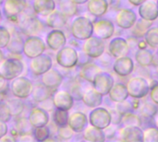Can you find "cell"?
<instances>
[{"label":"cell","instance_id":"18","mask_svg":"<svg viewBox=\"0 0 158 142\" xmlns=\"http://www.w3.org/2000/svg\"><path fill=\"white\" fill-rule=\"evenodd\" d=\"M108 49H109L110 55L113 57L118 58L121 56L128 55L130 52V45L126 39L122 37H117V38H114L109 43Z\"/></svg>","mask_w":158,"mask_h":142},{"label":"cell","instance_id":"23","mask_svg":"<svg viewBox=\"0 0 158 142\" xmlns=\"http://www.w3.org/2000/svg\"><path fill=\"white\" fill-rule=\"evenodd\" d=\"M143 131L140 127L127 126L119 130V137L124 141H143Z\"/></svg>","mask_w":158,"mask_h":142},{"label":"cell","instance_id":"50","mask_svg":"<svg viewBox=\"0 0 158 142\" xmlns=\"http://www.w3.org/2000/svg\"><path fill=\"white\" fill-rule=\"evenodd\" d=\"M151 99L152 101L158 105V83H156L152 88H151Z\"/></svg>","mask_w":158,"mask_h":142},{"label":"cell","instance_id":"44","mask_svg":"<svg viewBox=\"0 0 158 142\" xmlns=\"http://www.w3.org/2000/svg\"><path fill=\"white\" fill-rule=\"evenodd\" d=\"M74 133L75 132L71 129V128L69 125L64 126V127H60L57 129V136L61 140H70L74 136Z\"/></svg>","mask_w":158,"mask_h":142},{"label":"cell","instance_id":"3","mask_svg":"<svg viewBox=\"0 0 158 142\" xmlns=\"http://www.w3.org/2000/svg\"><path fill=\"white\" fill-rule=\"evenodd\" d=\"M24 71L23 62L15 57L4 59L0 63V73L6 78V80H12L19 77Z\"/></svg>","mask_w":158,"mask_h":142},{"label":"cell","instance_id":"17","mask_svg":"<svg viewBox=\"0 0 158 142\" xmlns=\"http://www.w3.org/2000/svg\"><path fill=\"white\" fill-rule=\"evenodd\" d=\"M114 32L115 26L108 19H99L94 23V34L102 40L111 38Z\"/></svg>","mask_w":158,"mask_h":142},{"label":"cell","instance_id":"37","mask_svg":"<svg viewBox=\"0 0 158 142\" xmlns=\"http://www.w3.org/2000/svg\"><path fill=\"white\" fill-rule=\"evenodd\" d=\"M69 111H66V110L56 108L53 114V121L57 128L67 126L69 123Z\"/></svg>","mask_w":158,"mask_h":142},{"label":"cell","instance_id":"7","mask_svg":"<svg viewBox=\"0 0 158 142\" xmlns=\"http://www.w3.org/2000/svg\"><path fill=\"white\" fill-rule=\"evenodd\" d=\"M27 8V0H6L3 4L4 16L13 23H19V16Z\"/></svg>","mask_w":158,"mask_h":142},{"label":"cell","instance_id":"53","mask_svg":"<svg viewBox=\"0 0 158 142\" xmlns=\"http://www.w3.org/2000/svg\"><path fill=\"white\" fill-rule=\"evenodd\" d=\"M104 132H105V135H106V138H112L115 136V133H116V130L113 127H110V125L106 128L105 129H103Z\"/></svg>","mask_w":158,"mask_h":142},{"label":"cell","instance_id":"2","mask_svg":"<svg viewBox=\"0 0 158 142\" xmlns=\"http://www.w3.org/2000/svg\"><path fill=\"white\" fill-rule=\"evenodd\" d=\"M21 16L19 17V25L20 31L28 36L37 35L40 33L44 29V24L40 20L38 17L35 15H25L24 12L20 14Z\"/></svg>","mask_w":158,"mask_h":142},{"label":"cell","instance_id":"48","mask_svg":"<svg viewBox=\"0 0 158 142\" xmlns=\"http://www.w3.org/2000/svg\"><path fill=\"white\" fill-rule=\"evenodd\" d=\"M132 108L131 106V103H128L127 100L124 101V102H121V103H117V105H116V110L120 114V115H124L128 112H131V109Z\"/></svg>","mask_w":158,"mask_h":142},{"label":"cell","instance_id":"60","mask_svg":"<svg viewBox=\"0 0 158 142\" xmlns=\"http://www.w3.org/2000/svg\"><path fill=\"white\" fill-rule=\"evenodd\" d=\"M156 128H158V115H156Z\"/></svg>","mask_w":158,"mask_h":142},{"label":"cell","instance_id":"31","mask_svg":"<svg viewBox=\"0 0 158 142\" xmlns=\"http://www.w3.org/2000/svg\"><path fill=\"white\" fill-rule=\"evenodd\" d=\"M83 138L85 140L91 142H102L106 140V135L104 130L92 125L86 127L83 130Z\"/></svg>","mask_w":158,"mask_h":142},{"label":"cell","instance_id":"14","mask_svg":"<svg viewBox=\"0 0 158 142\" xmlns=\"http://www.w3.org/2000/svg\"><path fill=\"white\" fill-rule=\"evenodd\" d=\"M137 21L136 13L129 8L120 9L116 15V23L121 29H131Z\"/></svg>","mask_w":158,"mask_h":142},{"label":"cell","instance_id":"58","mask_svg":"<svg viewBox=\"0 0 158 142\" xmlns=\"http://www.w3.org/2000/svg\"><path fill=\"white\" fill-rule=\"evenodd\" d=\"M5 59V55H4V52L2 51V49L0 48V63Z\"/></svg>","mask_w":158,"mask_h":142},{"label":"cell","instance_id":"54","mask_svg":"<svg viewBox=\"0 0 158 142\" xmlns=\"http://www.w3.org/2000/svg\"><path fill=\"white\" fill-rule=\"evenodd\" d=\"M16 140V139L15 138H13L11 135H6V136H4L2 139H0V141H11V142H13V141H15Z\"/></svg>","mask_w":158,"mask_h":142},{"label":"cell","instance_id":"15","mask_svg":"<svg viewBox=\"0 0 158 142\" xmlns=\"http://www.w3.org/2000/svg\"><path fill=\"white\" fill-rule=\"evenodd\" d=\"M63 75L55 68H50L41 76L42 84L50 91H56L63 82Z\"/></svg>","mask_w":158,"mask_h":142},{"label":"cell","instance_id":"47","mask_svg":"<svg viewBox=\"0 0 158 142\" xmlns=\"http://www.w3.org/2000/svg\"><path fill=\"white\" fill-rule=\"evenodd\" d=\"M83 90L82 87L79 84V83H73L70 87V91L69 93L71 94V96L73 97L74 100L77 101H81L82 99V94H83Z\"/></svg>","mask_w":158,"mask_h":142},{"label":"cell","instance_id":"64","mask_svg":"<svg viewBox=\"0 0 158 142\" xmlns=\"http://www.w3.org/2000/svg\"><path fill=\"white\" fill-rule=\"evenodd\" d=\"M157 5H158V0H157Z\"/></svg>","mask_w":158,"mask_h":142},{"label":"cell","instance_id":"24","mask_svg":"<svg viewBox=\"0 0 158 142\" xmlns=\"http://www.w3.org/2000/svg\"><path fill=\"white\" fill-rule=\"evenodd\" d=\"M32 9L37 16L46 17L56 10L55 0H33Z\"/></svg>","mask_w":158,"mask_h":142},{"label":"cell","instance_id":"34","mask_svg":"<svg viewBox=\"0 0 158 142\" xmlns=\"http://www.w3.org/2000/svg\"><path fill=\"white\" fill-rule=\"evenodd\" d=\"M152 21L145 20L143 18H141L140 20H137L134 26L131 28L132 29V35L136 38H141L143 37L146 33V31L151 28Z\"/></svg>","mask_w":158,"mask_h":142},{"label":"cell","instance_id":"56","mask_svg":"<svg viewBox=\"0 0 158 142\" xmlns=\"http://www.w3.org/2000/svg\"><path fill=\"white\" fill-rule=\"evenodd\" d=\"M148 44H147V43L145 42V40L144 41H140L139 43H138V47H139V49H146V46H147Z\"/></svg>","mask_w":158,"mask_h":142},{"label":"cell","instance_id":"13","mask_svg":"<svg viewBox=\"0 0 158 142\" xmlns=\"http://www.w3.org/2000/svg\"><path fill=\"white\" fill-rule=\"evenodd\" d=\"M67 43V37L61 29H53L49 31L45 38L46 45L53 51H58L65 46Z\"/></svg>","mask_w":158,"mask_h":142},{"label":"cell","instance_id":"39","mask_svg":"<svg viewBox=\"0 0 158 142\" xmlns=\"http://www.w3.org/2000/svg\"><path fill=\"white\" fill-rule=\"evenodd\" d=\"M32 136L34 140L38 142H43L48 140L50 137V128L47 126L40 127V128H34L32 129Z\"/></svg>","mask_w":158,"mask_h":142},{"label":"cell","instance_id":"33","mask_svg":"<svg viewBox=\"0 0 158 142\" xmlns=\"http://www.w3.org/2000/svg\"><path fill=\"white\" fill-rule=\"evenodd\" d=\"M8 109H9V112L12 116V117H18L19 116L23 111H24V107H25V104L24 103L22 102L21 99L19 98H10V99H7L6 101H5Z\"/></svg>","mask_w":158,"mask_h":142},{"label":"cell","instance_id":"11","mask_svg":"<svg viewBox=\"0 0 158 142\" xmlns=\"http://www.w3.org/2000/svg\"><path fill=\"white\" fill-rule=\"evenodd\" d=\"M53 67L52 57L48 55H41L32 58L30 62V71L36 77L42 76L44 73L48 71Z\"/></svg>","mask_w":158,"mask_h":142},{"label":"cell","instance_id":"30","mask_svg":"<svg viewBox=\"0 0 158 142\" xmlns=\"http://www.w3.org/2000/svg\"><path fill=\"white\" fill-rule=\"evenodd\" d=\"M109 97L110 99L115 103H121L128 99L129 92L127 90V86L122 83H117L114 84L112 89L109 91Z\"/></svg>","mask_w":158,"mask_h":142},{"label":"cell","instance_id":"29","mask_svg":"<svg viewBox=\"0 0 158 142\" xmlns=\"http://www.w3.org/2000/svg\"><path fill=\"white\" fill-rule=\"evenodd\" d=\"M23 45H24V41L21 38V35L18 31H14L11 34L10 41L6 48L10 54L21 55L23 54Z\"/></svg>","mask_w":158,"mask_h":142},{"label":"cell","instance_id":"62","mask_svg":"<svg viewBox=\"0 0 158 142\" xmlns=\"http://www.w3.org/2000/svg\"><path fill=\"white\" fill-rule=\"evenodd\" d=\"M156 73H157V74H158V66H157V67H156Z\"/></svg>","mask_w":158,"mask_h":142},{"label":"cell","instance_id":"12","mask_svg":"<svg viewBox=\"0 0 158 142\" xmlns=\"http://www.w3.org/2000/svg\"><path fill=\"white\" fill-rule=\"evenodd\" d=\"M114 78L110 74L102 71L96 75L92 84L94 88L104 96L109 93L110 90L114 86Z\"/></svg>","mask_w":158,"mask_h":142},{"label":"cell","instance_id":"51","mask_svg":"<svg viewBox=\"0 0 158 142\" xmlns=\"http://www.w3.org/2000/svg\"><path fill=\"white\" fill-rule=\"evenodd\" d=\"M7 88H8L7 80H6V78L0 73V93L5 92L6 91H7Z\"/></svg>","mask_w":158,"mask_h":142},{"label":"cell","instance_id":"26","mask_svg":"<svg viewBox=\"0 0 158 142\" xmlns=\"http://www.w3.org/2000/svg\"><path fill=\"white\" fill-rule=\"evenodd\" d=\"M47 27L51 29H62L67 24V17L59 10H55L45 17L44 20Z\"/></svg>","mask_w":158,"mask_h":142},{"label":"cell","instance_id":"25","mask_svg":"<svg viewBox=\"0 0 158 142\" xmlns=\"http://www.w3.org/2000/svg\"><path fill=\"white\" fill-rule=\"evenodd\" d=\"M88 119L85 114L81 112H74L69 117L68 125L71 128V129L75 133L83 132L85 128L87 127Z\"/></svg>","mask_w":158,"mask_h":142},{"label":"cell","instance_id":"38","mask_svg":"<svg viewBox=\"0 0 158 142\" xmlns=\"http://www.w3.org/2000/svg\"><path fill=\"white\" fill-rule=\"evenodd\" d=\"M120 124H122L123 127H127V126L141 127L142 121H141V118L136 114H133L131 112H128L122 116V119H121Z\"/></svg>","mask_w":158,"mask_h":142},{"label":"cell","instance_id":"57","mask_svg":"<svg viewBox=\"0 0 158 142\" xmlns=\"http://www.w3.org/2000/svg\"><path fill=\"white\" fill-rule=\"evenodd\" d=\"M72 2H74L76 5H82V4H85L87 3L89 0H71Z\"/></svg>","mask_w":158,"mask_h":142},{"label":"cell","instance_id":"42","mask_svg":"<svg viewBox=\"0 0 158 142\" xmlns=\"http://www.w3.org/2000/svg\"><path fill=\"white\" fill-rule=\"evenodd\" d=\"M143 140L144 142H158L157 128H148L144 129Z\"/></svg>","mask_w":158,"mask_h":142},{"label":"cell","instance_id":"55","mask_svg":"<svg viewBox=\"0 0 158 142\" xmlns=\"http://www.w3.org/2000/svg\"><path fill=\"white\" fill-rule=\"evenodd\" d=\"M131 5H133V6H140V5H142L144 1H146V0H128Z\"/></svg>","mask_w":158,"mask_h":142},{"label":"cell","instance_id":"5","mask_svg":"<svg viewBox=\"0 0 158 142\" xmlns=\"http://www.w3.org/2000/svg\"><path fill=\"white\" fill-rule=\"evenodd\" d=\"M45 49L46 43L44 42V40L37 35H31L28 36L24 41L23 55L27 58L32 59L43 55Z\"/></svg>","mask_w":158,"mask_h":142},{"label":"cell","instance_id":"21","mask_svg":"<svg viewBox=\"0 0 158 142\" xmlns=\"http://www.w3.org/2000/svg\"><path fill=\"white\" fill-rule=\"evenodd\" d=\"M134 69V63L132 59L129 56H121L116 58L113 65V70L115 73L120 77H127L131 74Z\"/></svg>","mask_w":158,"mask_h":142},{"label":"cell","instance_id":"4","mask_svg":"<svg viewBox=\"0 0 158 142\" xmlns=\"http://www.w3.org/2000/svg\"><path fill=\"white\" fill-rule=\"evenodd\" d=\"M33 84L31 79L26 77H18L11 80L10 91L14 97L25 100L31 95Z\"/></svg>","mask_w":158,"mask_h":142},{"label":"cell","instance_id":"36","mask_svg":"<svg viewBox=\"0 0 158 142\" xmlns=\"http://www.w3.org/2000/svg\"><path fill=\"white\" fill-rule=\"evenodd\" d=\"M153 54L147 49H139L135 54L136 62L142 67H149L153 63Z\"/></svg>","mask_w":158,"mask_h":142},{"label":"cell","instance_id":"59","mask_svg":"<svg viewBox=\"0 0 158 142\" xmlns=\"http://www.w3.org/2000/svg\"><path fill=\"white\" fill-rule=\"evenodd\" d=\"M2 19H3V14H2V11L0 9V23L2 22Z\"/></svg>","mask_w":158,"mask_h":142},{"label":"cell","instance_id":"63","mask_svg":"<svg viewBox=\"0 0 158 142\" xmlns=\"http://www.w3.org/2000/svg\"><path fill=\"white\" fill-rule=\"evenodd\" d=\"M157 55H158V50H157Z\"/></svg>","mask_w":158,"mask_h":142},{"label":"cell","instance_id":"10","mask_svg":"<svg viewBox=\"0 0 158 142\" xmlns=\"http://www.w3.org/2000/svg\"><path fill=\"white\" fill-rule=\"evenodd\" d=\"M90 124L100 129H105L111 125V114L108 110L103 107H96L90 113L89 116Z\"/></svg>","mask_w":158,"mask_h":142},{"label":"cell","instance_id":"22","mask_svg":"<svg viewBox=\"0 0 158 142\" xmlns=\"http://www.w3.org/2000/svg\"><path fill=\"white\" fill-rule=\"evenodd\" d=\"M81 101L83 103L90 108H96L101 105L103 102V95L97 91L94 86L84 90Z\"/></svg>","mask_w":158,"mask_h":142},{"label":"cell","instance_id":"20","mask_svg":"<svg viewBox=\"0 0 158 142\" xmlns=\"http://www.w3.org/2000/svg\"><path fill=\"white\" fill-rule=\"evenodd\" d=\"M28 119L33 128H40L47 126L49 123V115L46 110L41 107H33L29 114Z\"/></svg>","mask_w":158,"mask_h":142},{"label":"cell","instance_id":"8","mask_svg":"<svg viewBox=\"0 0 158 142\" xmlns=\"http://www.w3.org/2000/svg\"><path fill=\"white\" fill-rule=\"evenodd\" d=\"M56 63L64 68H72L79 62V54L71 46H64L59 49L56 55Z\"/></svg>","mask_w":158,"mask_h":142},{"label":"cell","instance_id":"1","mask_svg":"<svg viewBox=\"0 0 158 142\" xmlns=\"http://www.w3.org/2000/svg\"><path fill=\"white\" fill-rule=\"evenodd\" d=\"M70 31L76 40L85 41L94 34V23L86 17H77L72 21Z\"/></svg>","mask_w":158,"mask_h":142},{"label":"cell","instance_id":"27","mask_svg":"<svg viewBox=\"0 0 158 142\" xmlns=\"http://www.w3.org/2000/svg\"><path fill=\"white\" fill-rule=\"evenodd\" d=\"M88 11L94 17H101L108 10L107 0H89L87 5Z\"/></svg>","mask_w":158,"mask_h":142},{"label":"cell","instance_id":"40","mask_svg":"<svg viewBox=\"0 0 158 142\" xmlns=\"http://www.w3.org/2000/svg\"><path fill=\"white\" fill-rule=\"evenodd\" d=\"M144 40L152 48H158V27H151L146 31Z\"/></svg>","mask_w":158,"mask_h":142},{"label":"cell","instance_id":"16","mask_svg":"<svg viewBox=\"0 0 158 142\" xmlns=\"http://www.w3.org/2000/svg\"><path fill=\"white\" fill-rule=\"evenodd\" d=\"M53 105L56 109L69 111L74 104V99L67 91H56L52 97Z\"/></svg>","mask_w":158,"mask_h":142},{"label":"cell","instance_id":"52","mask_svg":"<svg viewBox=\"0 0 158 142\" xmlns=\"http://www.w3.org/2000/svg\"><path fill=\"white\" fill-rule=\"evenodd\" d=\"M8 133V127L6 122L0 121V139L6 136Z\"/></svg>","mask_w":158,"mask_h":142},{"label":"cell","instance_id":"28","mask_svg":"<svg viewBox=\"0 0 158 142\" xmlns=\"http://www.w3.org/2000/svg\"><path fill=\"white\" fill-rule=\"evenodd\" d=\"M102 72V69L99 66L94 64V63H87L83 65L80 70V77L86 81L93 83L94 78L97 74Z\"/></svg>","mask_w":158,"mask_h":142},{"label":"cell","instance_id":"35","mask_svg":"<svg viewBox=\"0 0 158 142\" xmlns=\"http://www.w3.org/2000/svg\"><path fill=\"white\" fill-rule=\"evenodd\" d=\"M77 6L78 5H76L71 0H60L58 10L67 18H70L77 14V11H78Z\"/></svg>","mask_w":158,"mask_h":142},{"label":"cell","instance_id":"61","mask_svg":"<svg viewBox=\"0 0 158 142\" xmlns=\"http://www.w3.org/2000/svg\"><path fill=\"white\" fill-rule=\"evenodd\" d=\"M5 1H6V0H0V5H3Z\"/></svg>","mask_w":158,"mask_h":142},{"label":"cell","instance_id":"49","mask_svg":"<svg viewBox=\"0 0 158 142\" xmlns=\"http://www.w3.org/2000/svg\"><path fill=\"white\" fill-rule=\"evenodd\" d=\"M111 114V121L114 125H118L121 123V119H122V115H120L116 109L109 111Z\"/></svg>","mask_w":158,"mask_h":142},{"label":"cell","instance_id":"41","mask_svg":"<svg viewBox=\"0 0 158 142\" xmlns=\"http://www.w3.org/2000/svg\"><path fill=\"white\" fill-rule=\"evenodd\" d=\"M15 128L19 132L20 134L23 133H28V132H32V127L31 126L29 119L25 118V117H19L15 122Z\"/></svg>","mask_w":158,"mask_h":142},{"label":"cell","instance_id":"19","mask_svg":"<svg viewBox=\"0 0 158 142\" xmlns=\"http://www.w3.org/2000/svg\"><path fill=\"white\" fill-rule=\"evenodd\" d=\"M139 15L148 21H155L158 18V5L156 0H146L139 6Z\"/></svg>","mask_w":158,"mask_h":142},{"label":"cell","instance_id":"9","mask_svg":"<svg viewBox=\"0 0 158 142\" xmlns=\"http://www.w3.org/2000/svg\"><path fill=\"white\" fill-rule=\"evenodd\" d=\"M106 50L105 43L102 39L96 36H91L84 41L82 45V51L85 55L91 58L101 57Z\"/></svg>","mask_w":158,"mask_h":142},{"label":"cell","instance_id":"43","mask_svg":"<svg viewBox=\"0 0 158 142\" xmlns=\"http://www.w3.org/2000/svg\"><path fill=\"white\" fill-rule=\"evenodd\" d=\"M141 113L145 117H153L157 113V107L153 103H144L141 107Z\"/></svg>","mask_w":158,"mask_h":142},{"label":"cell","instance_id":"45","mask_svg":"<svg viewBox=\"0 0 158 142\" xmlns=\"http://www.w3.org/2000/svg\"><path fill=\"white\" fill-rule=\"evenodd\" d=\"M11 38V33L9 32V30L4 27L0 25V48H6V45L8 44L9 41Z\"/></svg>","mask_w":158,"mask_h":142},{"label":"cell","instance_id":"32","mask_svg":"<svg viewBox=\"0 0 158 142\" xmlns=\"http://www.w3.org/2000/svg\"><path fill=\"white\" fill-rule=\"evenodd\" d=\"M31 98L35 103H44L51 96V91L43 84H37L33 87Z\"/></svg>","mask_w":158,"mask_h":142},{"label":"cell","instance_id":"46","mask_svg":"<svg viewBox=\"0 0 158 142\" xmlns=\"http://www.w3.org/2000/svg\"><path fill=\"white\" fill-rule=\"evenodd\" d=\"M12 118V116L9 112V109L4 101H0V121L3 122H9Z\"/></svg>","mask_w":158,"mask_h":142},{"label":"cell","instance_id":"6","mask_svg":"<svg viewBox=\"0 0 158 142\" xmlns=\"http://www.w3.org/2000/svg\"><path fill=\"white\" fill-rule=\"evenodd\" d=\"M126 86L129 96L135 99L144 98L151 91L150 84L145 79L142 77H133L130 79Z\"/></svg>","mask_w":158,"mask_h":142}]
</instances>
